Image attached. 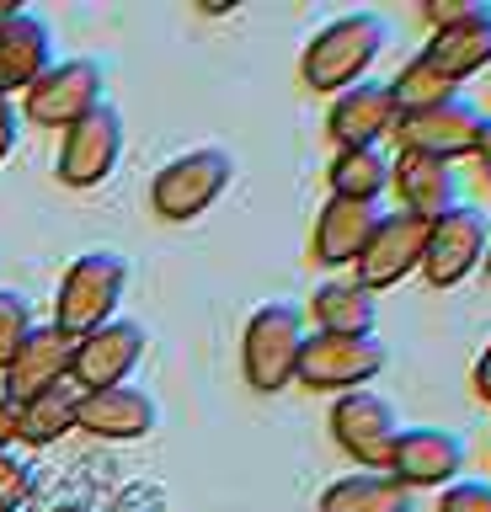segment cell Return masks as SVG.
<instances>
[{
    "label": "cell",
    "mask_w": 491,
    "mask_h": 512,
    "mask_svg": "<svg viewBox=\"0 0 491 512\" xmlns=\"http://www.w3.org/2000/svg\"><path fill=\"white\" fill-rule=\"evenodd\" d=\"M390 27L369 11H347L337 22H326L315 38L305 43V59H299V75H305L310 91H331L342 96L347 86H358L369 75V64L379 59Z\"/></svg>",
    "instance_id": "obj_1"
},
{
    "label": "cell",
    "mask_w": 491,
    "mask_h": 512,
    "mask_svg": "<svg viewBox=\"0 0 491 512\" xmlns=\"http://www.w3.org/2000/svg\"><path fill=\"white\" fill-rule=\"evenodd\" d=\"M486 246H491V224L481 208L470 203H454L449 214L427 219V246H422V278L433 288H454L465 283L475 267L486 262Z\"/></svg>",
    "instance_id": "obj_6"
},
{
    "label": "cell",
    "mask_w": 491,
    "mask_h": 512,
    "mask_svg": "<svg viewBox=\"0 0 491 512\" xmlns=\"http://www.w3.org/2000/svg\"><path fill=\"white\" fill-rule=\"evenodd\" d=\"M475 160H481L486 182H491V118H481V134H475Z\"/></svg>",
    "instance_id": "obj_33"
},
{
    "label": "cell",
    "mask_w": 491,
    "mask_h": 512,
    "mask_svg": "<svg viewBox=\"0 0 491 512\" xmlns=\"http://www.w3.org/2000/svg\"><path fill=\"white\" fill-rule=\"evenodd\" d=\"M438 512H491V486L486 480H454V486L443 491Z\"/></svg>",
    "instance_id": "obj_29"
},
{
    "label": "cell",
    "mask_w": 491,
    "mask_h": 512,
    "mask_svg": "<svg viewBox=\"0 0 491 512\" xmlns=\"http://www.w3.org/2000/svg\"><path fill=\"white\" fill-rule=\"evenodd\" d=\"M11 443H17V400L0 395V454H11Z\"/></svg>",
    "instance_id": "obj_31"
},
{
    "label": "cell",
    "mask_w": 491,
    "mask_h": 512,
    "mask_svg": "<svg viewBox=\"0 0 491 512\" xmlns=\"http://www.w3.org/2000/svg\"><path fill=\"white\" fill-rule=\"evenodd\" d=\"M422 246H427V219L417 214H379L369 246H363V256L353 262L358 272V288H369V294H379V288H395L401 278H411V272L422 267Z\"/></svg>",
    "instance_id": "obj_9"
},
{
    "label": "cell",
    "mask_w": 491,
    "mask_h": 512,
    "mask_svg": "<svg viewBox=\"0 0 491 512\" xmlns=\"http://www.w3.org/2000/svg\"><path fill=\"white\" fill-rule=\"evenodd\" d=\"M129 288V262L118 251H86L75 256L65 283H59V304H54V326L70 336H86L118 320V299Z\"/></svg>",
    "instance_id": "obj_2"
},
{
    "label": "cell",
    "mask_w": 491,
    "mask_h": 512,
    "mask_svg": "<svg viewBox=\"0 0 491 512\" xmlns=\"http://www.w3.org/2000/svg\"><path fill=\"white\" fill-rule=\"evenodd\" d=\"M54 70V32L43 16L11 6L0 11V96L27 91L38 75Z\"/></svg>",
    "instance_id": "obj_15"
},
{
    "label": "cell",
    "mask_w": 491,
    "mask_h": 512,
    "mask_svg": "<svg viewBox=\"0 0 491 512\" xmlns=\"http://www.w3.org/2000/svg\"><path fill=\"white\" fill-rule=\"evenodd\" d=\"M390 187L401 192L406 214L417 219H438L459 203V182H454V166L449 160H433V155H401L390 160Z\"/></svg>",
    "instance_id": "obj_19"
},
{
    "label": "cell",
    "mask_w": 491,
    "mask_h": 512,
    "mask_svg": "<svg viewBox=\"0 0 491 512\" xmlns=\"http://www.w3.org/2000/svg\"><path fill=\"white\" fill-rule=\"evenodd\" d=\"M331 198H353V203H379V192L390 187V155L379 144H363V150H337L326 166Z\"/></svg>",
    "instance_id": "obj_23"
},
{
    "label": "cell",
    "mask_w": 491,
    "mask_h": 512,
    "mask_svg": "<svg viewBox=\"0 0 491 512\" xmlns=\"http://www.w3.org/2000/svg\"><path fill=\"white\" fill-rule=\"evenodd\" d=\"M475 134H481V112L465 96H454V102H438L427 112H401L390 139L401 144V155L459 160V155H475Z\"/></svg>",
    "instance_id": "obj_10"
},
{
    "label": "cell",
    "mask_w": 491,
    "mask_h": 512,
    "mask_svg": "<svg viewBox=\"0 0 491 512\" xmlns=\"http://www.w3.org/2000/svg\"><path fill=\"white\" fill-rule=\"evenodd\" d=\"M481 16H491L486 0H422V22L433 27V32L470 27V22H481Z\"/></svg>",
    "instance_id": "obj_27"
},
{
    "label": "cell",
    "mask_w": 491,
    "mask_h": 512,
    "mask_svg": "<svg viewBox=\"0 0 491 512\" xmlns=\"http://www.w3.org/2000/svg\"><path fill=\"white\" fill-rule=\"evenodd\" d=\"M390 96H395V112H427V107H438V102H454L459 86H454L449 75H438L433 64L417 54V59H406L401 75L390 80Z\"/></svg>",
    "instance_id": "obj_25"
},
{
    "label": "cell",
    "mask_w": 491,
    "mask_h": 512,
    "mask_svg": "<svg viewBox=\"0 0 491 512\" xmlns=\"http://www.w3.org/2000/svg\"><path fill=\"white\" fill-rule=\"evenodd\" d=\"M81 384L75 379H59L49 390L27 395L17 406V443H33V448H49L59 443L65 432H75V416H81Z\"/></svg>",
    "instance_id": "obj_20"
},
{
    "label": "cell",
    "mask_w": 491,
    "mask_h": 512,
    "mask_svg": "<svg viewBox=\"0 0 491 512\" xmlns=\"http://www.w3.org/2000/svg\"><path fill=\"white\" fill-rule=\"evenodd\" d=\"M299 347H305V320H299L294 304H283V299L262 304V310L246 320V336H241L246 384L262 390V395H278L283 384H294Z\"/></svg>",
    "instance_id": "obj_3"
},
{
    "label": "cell",
    "mask_w": 491,
    "mask_h": 512,
    "mask_svg": "<svg viewBox=\"0 0 491 512\" xmlns=\"http://www.w3.org/2000/svg\"><path fill=\"white\" fill-rule=\"evenodd\" d=\"M75 342H81V336L59 331L54 320H49V326H33V331H27V342L17 347V358L0 368V374H6V400H17V406H22L27 395H38V390H49V384L70 379Z\"/></svg>",
    "instance_id": "obj_16"
},
{
    "label": "cell",
    "mask_w": 491,
    "mask_h": 512,
    "mask_svg": "<svg viewBox=\"0 0 491 512\" xmlns=\"http://www.w3.org/2000/svg\"><path fill=\"white\" fill-rule=\"evenodd\" d=\"M145 342H150V336H145L139 320H107V326L86 331L81 342H75L70 379L81 384V390H113V384H123L139 368Z\"/></svg>",
    "instance_id": "obj_13"
},
{
    "label": "cell",
    "mask_w": 491,
    "mask_h": 512,
    "mask_svg": "<svg viewBox=\"0 0 491 512\" xmlns=\"http://www.w3.org/2000/svg\"><path fill=\"white\" fill-rule=\"evenodd\" d=\"M395 432H401L395 406L385 395H374V390H347V395H337V406H331V438H337L342 454L358 459L369 475L390 470Z\"/></svg>",
    "instance_id": "obj_7"
},
{
    "label": "cell",
    "mask_w": 491,
    "mask_h": 512,
    "mask_svg": "<svg viewBox=\"0 0 491 512\" xmlns=\"http://www.w3.org/2000/svg\"><path fill=\"white\" fill-rule=\"evenodd\" d=\"M385 363H390V352L379 336H326V331H315V336H305V347H299L294 379L305 384V390L347 395V390H363Z\"/></svg>",
    "instance_id": "obj_5"
},
{
    "label": "cell",
    "mask_w": 491,
    "mask_h": 512,
    "mask_svg": "<svg viewBox=\"0 0 491 512\" xmlns=\"http://www.w3.org/2000/svg\"><path fill=\"white\" fill-rule=\"evenodd\" d=\"M481 267H486V278H491V246H486V262H481Z\"/></svg>",
    "instance_id": "obj_35"
},
{
    "label": "cell",
    "mask_w": 491,
    "mask_h": 512,
    "mask_svg": "<svg viewBox=\"0 0 491 512\" xmlns=\"http://www.w3.org/2000/svg\"><path fill=\"white\" fill-rule=\"evenodd\" d=\"M379 224V203H353V198H331L315 219V262L321 267H353L363 246H369Z\"/></svg>",
    "instance_id": "obj_18"
},
{
    "label": "cell",
    "mask_w": 491,
    "mask_h": 512,
    "mask_svg": "<svg viewBox=\"0 0 491 512\" xmlns=\"http://www.w3.org/2000/svg\"><path fill=\"white\" fill-rule=\"evenodd\" d=\"M475 395L481 400H491V342H486V352L475 358Z\"/></svg>",
    "instance_id": "obj_32"
},
{
    "label": "cell",
    "mask_w": 491,
    "mask_h": 512,
    "mask_svg": "<svg viewBox=\"0 0 491 512\" xmlns=\"http://www.w3.org/2000/svg\"><path fill=\"white\" fill-rule=\"evenodd\" d=\"M411 496L401 480L390 475H347V480H331L321 491V512H411Z\"/></svg>",
    "instance_id": "obj_24"
},
{
    "label": "cell",
    "mask_w": 491,
    "mask_h": 512,
    "mask_svg": "<svg viewBox=\"0 0 491 512\" xmlns=\"http://www.w3.org/2000/svg\"><path fill=\"white\" fill-rule=\"evenodd\" d=\"M310 315L321 320L326 336H374L379 320V294L358 288L353 278H331L310 294Z\"/></svg>",
    "instance_id": "obj_21"
},
{
    "label": "cell",
    "mask_w": 491,
    "mask_h": 512,
    "mask_svg": "<svg viewBox=\"0 0 491 512\" xmlns=\"http://www.w3.org/2000/svg\"><path fill=\"white\" fill-rule=\"evenodd\" d=\"M33 304H27V294H17V288H0V368H6L11 358H17V347L27 342V331H33Z\"/></svg>",
    "instance_id": "obj_26"
},
{
    "label": "cell",
    "mask_w": 491,
    "mask_h": 512,
    "mask_svg": "<svg viewBox=\"0 0 491 512\" xmlns=\"http://www.w3.org/2000/svg\"><path fill=\"white\" fill-rule=\"evenodd\" d=\"M230 176H235V160L219 150V144H203V150H187V155L166 160V166L155 171L150 203H155V214L171 219V224L198 219L209 203L225 198Z\"/></svg>",
    "instance_id": "obj_4"
},
{
    "label": "cell",
    "mask_w": 491,
    "mask_h": 512,
    "mask_svg": "<svg viewBox=\"0 0 491 512\" xmlns=\"http://www.w3.org/2000/svg\"><path fill=\"white\" fill-rule=\"evenodd\" d=\"M75 427L91 432V438H107V443H134V438H150L155 432V400L134 384H113V390H86L81 395V416Z\"/></svg>",
    "instance_id": "obj_17"
},
{
    "label": "cell",
    "mask_w": 491,
    "mask_h": 512,
    "mask_svg": "<svg viewBox=\"0 0 491 512\" xmlns=\"http://www.w3.org/2000/svg\"><path fill=\"white\" fill-rule=\"evenodd\" d=\"M27 496H33V470L22 459L0 454V512H17Z\"/></svg>",
    "instance_id": "obj_28"
},
{
    "label": "cell",
    "mask_w": 491,
    "mask_h": 512,
    "mask_svg": "<svg viewBox=\"0 0 491 512\" xmlns=\"http://www.w3.org/2000/svg\"><path fill=\"white\" fill-rule=\"evenodd\" d=\"M395 96H390V80H358L347 86L326 112V134L337 150H363V144H379L395 134Z\"/></svg>",
    "instance_id": "obj_14"
},
{
    "label": "cell",
    "mask_w": 491,
    "mask_h": 512,
    "mask_svg": "<svg viewBox=\"0 0 491 512\" xmlns=\"http://www.w3.org/2000/svg\"><path fill=\"white\" fill-rule=\"evenodd\" d=\"M123 155V112L118 107H91L81 123L65 128L59 144V182L65 187H102Z\"/></svg>",
    "instance_id": "obj_8"
},
{
    "label": "cell",
    "mask_w": 491,
    "mask_h": 512,
    "mask_svg": "<svg viewBox=\"0 0 491 512\" xmlns=\"http://www.w3.org/2000/svg\"><path fill=\"white\" fill-rule=\"evenodd\" d=\"M91 107H102V64L97 59H65L27 86V118L38 128H70Z\"/></svg>",
    "instance_id": "obj_11"
},
{
    "label": "cell",
    "mask_w": 491,
    "mask_h": 512,
    "mask_svg": "<svg viewBox=\"0 0 491 512\" xmlns=\"http://www.w3.org/2000/svg\"><path fill=\"white\" fill-rule=\"evenodd\" d=\"M17 139H22V118H17V107H11V96H0V160L17 150Z\"/></svg>",
    "instance_id": "obj_30"
},
{
    "label": "cell",
    "mask_w": 491,
    "mask_h": 512,
    "mask_svg": "<svg viewBox=\"0 0 491 512\" xmlns=\"http://www.w3.org/2000/svg\"><path fill=\"white\" fill-rule=\"evenodd\" d=\"M422 59L433 64L438 75H449L454 86L470 75H481L491 64V16H481V22H470V27H454V32H433L422 48Z\"/></svg>",
    "instance_id": "obj_22"
},
{
    "label": "cell",
    "mask_w": 491,
    "mask_h": 512,
    "mask_svg": "<svg viewBox=\"0 0 491 512\" xmlns=\"http://www.w3.org/2000/svg\"><path fill=\"white\" fill-rule=\"evenodd\" d=\"M54 512H86V507H75V502H65V507H54Z\"/></svg>",
    "instance_id": "obj_34"
},
{
    "label": "cell",
    "mask_w": 491,
    "mask_h": 512,
    "mask_svg": "<svg viewBox=\"0 0 491 512\" xmlns=\"http://www.w3.org/2000/svg\"><path fill=\"white\" fill-rule=\"evenodd\" d=\"M465 470V443L443 427H401L390 448V480L417 496L427 486H454V475Z\"/></svg>",
    "instance_id": "obj_12"
}]
</instances>
